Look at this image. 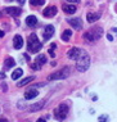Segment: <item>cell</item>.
Returning a JSON list of instances; mask_svg holds the SVG:
<instances>
[{"instance_id":"obj_28","label":"cell","mask_w":117,"mask_h":122,"mask_svg":"<svg viewBox=\"0 0 117 122\" xmlns=\"http://www.w3.org/2000/svg\"><path fill=\"white\" fill-rule=\"evenodd\" d=\"M3 36H4V31H1V30H0V39H1Z\"/></svg>"},{"instance_id":"obj_16","label":"cell","mask_w":117,"mask_h":122,"mask_svg":"<svg viewBox=\"0 0 117 122\" xmlns=\"http://www.w3.org/2000/svg\"><path fill=\"white\" fill-rule=\"evenodd\" d=\"M26 25H27L28 27H35V26L37 25V18H36L35 15H28V17L26 18Z\"/></svg>"},{"instance_id":"obj_27","label":"cell","mask_w":117,"mask_h":122,"mask_svg":"<svg viewBox=\"0 0 117 122\" xmlns=\"http://www.w3.org/2000/svg\"><path fill=\"white\" fill-rule=\"evenodd\" d=\"M17 1H18L19 4H25V1H26V0H17Z\"/></svg>"},{"instance_id":"obj_2","label":"cell","mask_w":117,"mask_h":122,"mask_svg":"<svg viewBox=\"0 0 117 122\" xmlns=\"http://www.w3.org/2000/svg\"><path fill=\"white\" fill-rule=\"evenodd\" d=\"M41 48H43V44L39 41L36 34H31V35L28 36V40H27L28 53H39Z\"/></svg>"},{"instance_id":"obj_14","label":"cell","mask_w":117,"mask_h":122,"mask_svg":"<svg viewBox=\"0 0 117 122\" xmlns=\"http://www.w3.org/2000/svg\"><path fill=\"white\" fill-rule=\"evenodd\" d=\"M100 18V14L99 13H88L86 14V19H88V22H90V23H93V22H96L98 19Z\"/></svg>"},{"instance_id":"obj_32","label":"cell","mask_w":117,"mask_h":122,"mask_svg":"<svg viewBox=\"0 0 117 122\" xmlns=\"http://www.w3.org/2000/svg\"><path fill=\"white\" fill-rule=\"evenodd\" d=\"M112 32H116L117 34V28H112Z\"/></svg>"},{"instance_id":"obj_21","label":"cell","mask_w":117,"mask_h":122,"mask_svg":"<svg viewBox=\"0 0 117 122\" xmlns=\"http://www.w3.org/2000/svg\"><path fill=\"white\" fill-rule=\"evenodd\" d=\"M14 64H16V62H14V59H13V58H6L5 62H4L5 68H12Z\"/></svg>"},{"instance_id":"obj_26","label":"cell","mask_w":117,"mask_h":122,"mask_svg":"<svg viewBox=\"0 0 117 122\" xmlns=\"http://www.w3.org/2000/svg\"><path fill=\"white\" fill-rule=\"evenodd\" d=\"M107 39H108L109 41H112L113 40V37H112V35H107Z\"/></svg>"},{"instance_id":"obj_1","label":"cell","mask_w":117,"mask_h":122,"mask_svg":"<svg viewBox=\"0 0 117 122\" xmlns=\"http://www.w3.org/2000/svg\"><path fill=\"white\" fill-rule=\"evenodd\" d=\"M76 70L79 72H85L90 67V55L85 50H81V54L79 55V58L76 59Z\"/></svg>"},{"instance_id":"obj_5","label":"cell","mask_w":117,"mask_h":122,"mask_svg":"<svg viewBox=\"0 0 117 122\" xmlns=\"http://www.w3.org/2000/svg\"><path fill=\"white\" fill-rule=\"evenodd\" d=\"M68 76H69V68L68 67H64V68H62V70L54 72V73L49 75L48 76V80L49 81H53V80H63V78L68 77Z\"/></svg>"},{"instance_id":"obj_3","label":"cell","mask_w":117,"mask_h":122,"mask_svg":"<svg viewBox=\"0 0 117 122\" xmlns=\"http://www.w3.org/2000/svg\"><path fill=\"white\" fill-rule=\"evenodd\" d=\"M102 34H103V30L100 27H93L91 30H89L88 32L84 34V39L89 42H94L102 37Z\"/></svg>"},{"instance_id":"obj_24","label":"cell","mask_w":117,"mask_h":122,"mask_svg":"<svg viewBox=\"0 0 117 122\" xmlns=\"http://www.w3.org/2000/svg\"><path fill=\"white\" fill-rule=\"evenodd\" d=\"M54 49H55V44H53L52 46H50V49H49V54H50V57H53V58L55 57V53H54Z\"/></svg>"},{"instance_id":"obj_6","label":"cell","mask_w":117,"mask_h":122,"mask_svg":"<svg viewBox=\"0 0 117 122\" xmlns=\"http://www.w3.org/2000/svg\"><path fill=\"white\" fill-rule=\"evenodd\" d=\"M44 63H46V57L44 54H39L37 57L35 58V62H33V64H32V68L33 70H40L41 66Z\"/></svg>"},{"instance_id":"obj_18","label":"cell","mask_w":117,"mask_h":122,"mask_svg":"<svg viewBox=\"0 0 117 122\" xmlns=\"http://www.w3.org/2000/svg\"><path fill=\"white\" fill-rule=\"evenodd\" d=\"M33 78H35V77H33V76H30V77H26V78H23V80H21V81H19V82H18V84H17V85H18L19 87H22V86H25V85L30 84V82H31V81H33Z\"/></svg>"},{"instance_id":"obj_9","label":"cell","mask_w":117,"mask_h":122,"mask_svg":"<svg viewBox=\"0 0 117 122\" xmlns=\"http://www.w3.org/2000/svg\"><path fill=\"white\" fill-rule=\"evenodd\" d=\"M5 12L8 13L9 15H12V17H18V15H21L22 9L17 8V6H8V8H5Z\"/></svg>"},{"instance_id":"obj_12","label":"cell","mask_w":117,"mask_h":122,"mask_svg":"<svg viewBox=\"0 0 117 122\" xmlns=\"http://www.w3.org/2000/svg\"><path fill=\"white\" fill-rule=\"evenodd\" d=\"M53 35H54V27H53L52 25L45 26V30H44V40H49Z\"/></svg>"},{"instance_id":"obj_30","label":"cell","mask_w":117,"mask_h":122,"mask_svg":"<svg viewBox=\"0 0 117 122\" xmlns=\"http://www.w3.org/2000/svg\"><path fill=\"white\" fill-rule=\"evenodd\" d=\"M3 77L5 78V75H3V72H0V78H3Z\"/></svg>"},{"instance_id":"obj_23","label":"cell","mask_w":117,"mask_h":122,"mask_svg":"<svg viewBox=\"0 0 117 122\" xmlns=\"http://www.w3.org/2000/svg\"><path fill=\"white\" fill-rule=\"evenodd\" d=\"M108 121V116L107 114H102V116H99L98 118V122H107Z\"/></svg>"},{"instance_id":"obj_19","label":"cell","mask_w":117,"mask_h":122,"mask_svg":"<svg viewBox=\"0 0 117 122\" xmlns=\"http://www.w3.org/2000/svg\"><path fill=\"white\" fill-rule=\"evenodd\" d=\"M71 36H72V31L71 30H66V31H63V34H62V40L63 41H68L69 39H71Z\"/></svg>"},{"instance_id":"obj_20","label":"cell","mask_w":117,"mask_h":122,"mask_svg":"<svg viewBox=\"0 0 117 122\" xmlns=\"http://www.w3.org/2000/svg\"><path fill=\"white\" fill-rule=\"evenodd\" d=\"M22 75H23V71L21 70V68H17V70H14V72L12 73V78L13 80H18Z\"/></svg>"},{"instance_id":"obj_22","label":"cell","mask_w":117,"mask_h":122,"mask_svg":"<svg viewBox=\"0 0 117 122\" xmlns=\"http://www.w3.org/2000/svg\"><path fill=\"white\" fill-rule=\"evenodd\" d=\"M30 3H31V5H33V6H39V5L45 4V0H30Z\"/></svg>"},{"instance_id":"obj_10","label":"cell","mask_w":117,"mask_h":122,"mask_svg":"<svg viewBox=\"0 0 117 122\" xmlns=\"http://www.w3.org/2000/svg\"><path fill=\"white\" fill-rule=\"evenodd\" d=\"M37 95H39V91L36 90L35 87H32V89H28L25 93V99L26 100H31V99H35Z\"/></svg>"},{"instance_id":"obj_4","label":"cell","mask_w":117,"mask_h":122,"mask_svg":"<svg viewBox=\"0 0 117 122\" xmlns=\"http://www.w3.org/2000/svg\"><path fill=\"white\" fill-rule=\"evenodd\" d=\"M67 114H68V105H67L66 103L59 104L54 109V117L58 121H63L67 117Z\"/></svg>"},{"instance_id":"obj_8","label":"cell","mask_w":117,"mask_h":122,"mask_svg":"<svg viewBox=\"0 0 117 122\" xmlns=\"http://www.w3.org/2000/svg\"><path fill=\"white\" fill-rule=\"evenodd\" d=\"M80 54H81V49L80 48H72L68 50V53H67V57L69 59H72V61H76Z\"/></svg>"},{"instance_id":"obj_13","label":"cell","mask_w":117,"mask_h":122,"mask_svg":"<svg viewBox=\"0 0 117 122\" xmlns=\"http://www.w3.org/2000/svg\"><path fill=\"white\" fill-rule=\"evenodd\" d=\"M13 46H14V49H21L23 46V39L21 35H16L14 39H13Z\"/></svg>"},{"instance_id":"obj_25","label":"cell","mask_w":117,"mask_h":122,"mask_svg":"<svg viewBox=\"0 0 117 122\" xmlns=\"http://www.w3.org/2000/svg\"><path fill=\"white\" fill-rule=\"evenodd\" d=\"M66 1H69V3H71V4H72V3H79L80 0H66Z\"/></svg>"},{"instance_id":"obj_15","label":"cell","mask_w":117,"mask_h":122,"mask_svg":"<svg viewBox=\"0 0 117 122\" xmlns=\"http://www.w3.org/2000/svg\"><path fill=\"white\" fill-rule=\"evenodd\" d=\"M62 8H63V12L67 13V14H73L76 12V6L73 4H64Z\"/></svg>"},{"instance_id":"obj_31","label":"cell","mask_w":117,"mask_h":122,"mask_svg":"<svg viewBox=\"0 0 117 122\" xmlns=\"http://www.w3.org/2000/svg\"><path fill=\"white\" fill-rule=\"evenodd\" d=\"M0 122H9V121L5 120V118H3V120H0Z\"/></svg>"},{"instance_id":"obj_7","label":"cell","mask_w":117,"mask_h":122,"mask_svg":"<svg viewBox=\"0 0 117 122\" xmlns=\"http://www.w3.org/2000/svg\"><path fill=\"white\" fill-rule=\"evenodd\" d=\"M55 14H57V6H54V5H50L43 10V15L46 18H52V17H54Z\"/></svg>"},{"instance_id":"obj_11","label":"cell","mask_w":117,"mask_h":122,"mask_svg":"<svg viewBox=\"0 0 117 122\" xmlns=\"http://www.w3.org/2000/svg\"><path fill=\"white\" fill-rule=\"evenodd\" d=\"M67 22H68L75 30H81L82 28V22L80 18H69Z\"/></svg>"},{"instance_id":"obj_29","label":"cell","mask_w":117,"mask_h":122,"mask_svg":"<svg viewBox=\"0 0 117 122\" xmlns=\"http://www.w3.org/2000/svg\"><path fill=\"white\" fill-rule=\"evenodd\" d=\"M36 122H45V120H44V118H39V120L36 121Z\"/></svg>"},{"instance_id":"obj_17","label":"cell","mask_w":117,"mask_h":122,"mask_svg":"<svg viewBox=\"0 0 117 122\" xmlns=\"http://www.w3.org/2000/svg\"><path fill=\"white\" fill-rule=\"evenodd\" d=\"M44 104H45V102H44V100H41V102H39V103H36V104L31 105V107H30V111H31V112L39 111V109H41V108L44 107Z\"/></svg>"}]
</instances>
